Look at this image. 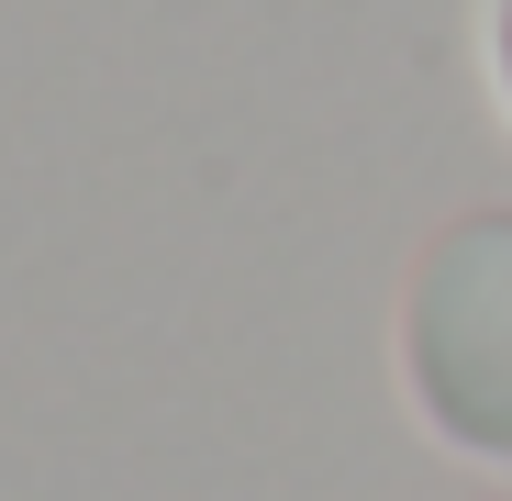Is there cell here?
<instances>
[{
	"mask_svg": "<svg viewBox=\"0 0 512 501\" xmlns=\"http://www.w3.org/2000/svg\"><path fill=\"white\" fill-rule=\"evenodd\" d=\"M490 56H501V101H512V0L490 12Z\"/></svg>",
	"mask_w": 512,
	"mask_h": 501,
	"instance_id": "7a4b0ae2",
	"label": "cell"
},
{
	"mask_svg": "<svg viewBox=\"0 0 512 501\" xmlns=\"http://www.w3.org/2000/svg\"><path fill=\"white\" fill-rule=\"evenodd\" d=\"M412 390L457 446L512 457V212L457 223L423 257V279H412Z\"/></svg>",
	"mask_w": 512,
	"mask_h": 501,
	"instance_id": "6da1fadb",
	"label": "cell"
}]
</instances>
